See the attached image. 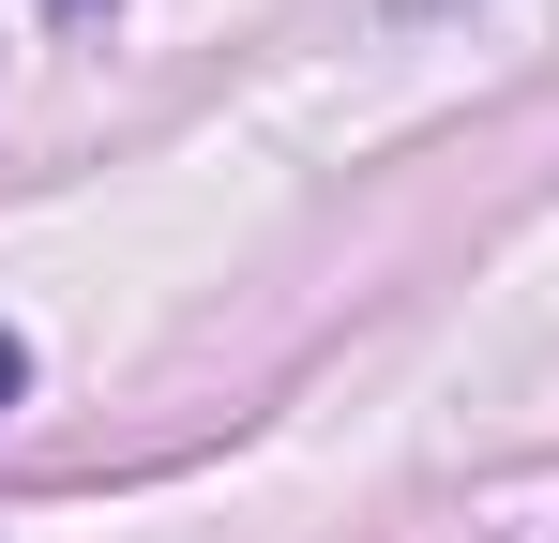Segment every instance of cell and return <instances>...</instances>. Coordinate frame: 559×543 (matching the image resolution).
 Returning <instances> with one entry per match:
<instances>
[{"label": "cell", "instance_id": "2", "mask_svg": "<svg viewBox=\"0 0 559 543\" xmlns=\"http://www.w3.org/2000/svg\"><path fill=\"white\" fill-rule=\"evenodd\" d=\"M61 15H106V0H61Z\"/></svg>", "mask_w": 559, "mask_h": 543}, {"label": "cell", "instance_id": "1", "mask_svg": "<svg viewBox=\"0 0 559 543\" xmlns=\"http://www.w3.org/2000/svg\"><path fill=\"white\" fill-rule=\"evenodd\" d=\"M15 393H31V348H15V333H0V408H15Z\"/></svg>", "mask_w": 559, "mask_h": 543}]
</instances>
